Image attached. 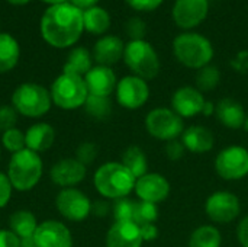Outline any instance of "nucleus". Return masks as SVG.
Wrapping results in <instances>:
<instances>
[{
	"label": "nucleus",
	"mask_w": 248,
	"mask_h": 247,
	"mask_svg": "<svg viewBox=\"0 0 248 247\" xmlns=\"http://www.w3.org/2000/svg\"><path fill=\"white\" fill-rule=\"evenodd\" d=\"M42 39L54 48L73 47L84 31L83 10L70 1L49 6L39 23Z\"/></svg>",
	"instance_id": "1"
},
{
	"label": "nucleus",
	"mask_w": 248,
	"mask_h": 247,
	"mask_svg": "<svg viewBox=\"0 0 248 247\" xmlns=\"http://www.w3.org/2000/svg\"><path fill=\"white\" fill-rule=\"evenodd\" d=\"M135 176L121 162H106L93 175V185L105 199H121L129 197L135 189Z\"/></svg>",
	"instance_id": "2"
},
{
	"label": "nucleus",
	"mask_w": 248,
	"mask_h": 247,
	"mask_svg": "<svg viewBox=\"0 0 248 247\" xmlns=\"http://www.w3.org/2000/svg\"><path fill=\"white\" fill-rule=\"evenodd\" d=\"M12 186L17 192L32 191L42 179L44 162L41 154L23 148L10 156L7 172H6Z\"/></svg>",
	"instance_id": "3"
},
{
	"label": "nucleus",
	"mask_w": 248,
	"mask_h": 247,
	"mask_svg": "<svg viewBox=\"0 0 248 247\" xmlns=\"http://www.w3.org/2000/svg\"><path fill=\"white\" fill-rule=\"evenodd\" d=\"M173 54L185 67L201 70L211 64L215 51L212 42L205 35L198 32H182L173 39Z\"/></svg>",
	"instance_id": "4"
},
{
	"label": "nucleus",
	"mask_w": 248,
	"mask_h": 247,
	"mask_svg": "<svg viewBox=\"0 0 248 247\" xmlns=\"http://www.w3.org/2000/svg\"><path fill=\"white\" fill-rule=\"evenodd\" d=\"M12 106L25 118H42L52 106L49 89L39 83H22L12 95Z\"/></svg>",
	"instance_id": "5"
},
{
	"label": "nucleus",
	"mask_w": 248,
	"mask_h": 247,
	"mask_svg": "<svg viewBox=\"0 0 248 247\" xmlns=\"http://www.w3.org/2000/svg\"><path fill=\"white\" fill-rule=\"evenodd\" d=\"M49 93L52 105L62 111H76L83 108L89 98L84 77L70 73H61L52 82Z\"/></svg>",
	"instance_id": "6"
},
{
	"label": "nucleus",
	"mask_w": 248,
	"mask_h": 247,
	"mask_svg": "<svg viewBox=\"0 0 248 247\" xmlns=\"http://www.w3.org/2000/svg\"><path fill=\"white\" fill-rule=\"evenodd\" d=\"M124 61L134 76L144 80H153L158 76L161 63L155 48L145 39L129 41L125 45Z\"/></svg>",
	"instance_id": "7"
},
{
	"label": "nucleus",
	"mask_w": 248,
	"mask_h": 247,
	"mask_svg": "<svg viewBox=\"0 0 248 247\" xmlns=\"http://www.w3.org/2000/svg\"><path fill=\"white\" fill-rule=\"evenodd\" d=\"M145 128L151 137L167 143L182 137L185 122L170 108H154L145 116Z\"/></svg>",
	"instance_id": "8"
},
{
	"label": "nucleus",
	"mask_w": 248,
	"mask_h": 247,
	"mask_svg": "<svg viewBox=\"0 0 248 247\" xmlns=\"http://www.w3.org/2000/svg\"><path fill=\"white\" fill-rule=\"evenodd\" d=\"M55 207L60 215L71 223H81L92 214L90 198L77 188L61 189L55 197Z\"/></svg>",
	"instance_id": "9"
},
{
	"label": "nucleus",
	"mask_w": 248,
	"mask_h": 247,
	"mask_svg": "<svg viewBox=\"0 0 248 247\" xmlns=\"http://www.w3.org/2000/svg\"><path fill=\"white\" fill-rule=\"evenodd\" d=\"M215 170L224 181H241L248 176V150L243 146L222 148L215 159Z\"/></svg>",
	"instance_id": "10"
},
{
	"label": "nucleus",
	"mask_w": 248,
	"mask_h": 247,
	"mask_svg": "<svg viewBox=\"0 0 248 247\" xmlns=\"http://www.w3.org/2000/svg\"><path fill=\"white\" fill-rule=\"evenodd\" d=\"M205 213L212 223L230 224L241 213L240 198L228 191H218L208 197L205 202Z\"/></svg>",
	"instance_id": "11"
},
{
	"label": "nucleus",
	"mask_w": 248,
	"mask_h": 247,
	"mask_svg": "<svg viewBox=\"0 0 248 247\" xmlns=\"http://www.w3.org/2000/svg\"><path fill=\"white\" fill-rule=\"evenodd\" d=\"M116 102L128 111H137L142 108L150 99V86L147 80L129 74L122 77L115 89Z\"/></svg>",
	"instance_id": "12"
},
{
	"label": "nucleus",
	"mask_w": 248,
	"mask_h": 247,
	"mask_svg": "<svg viewBox=\"0 0 248 247\" xmlns=\"http://www.w3.org/2000/svg\"><path fill=\"white\" fill-rule=\"evenodd\" d=\"M209 13V0H176L171 9L174 23L185 31L199 26Z\"/></svg>",
	"instance_id": "13"
},
{
	"label": "nucleus",
	"mask_w": 248,
	"mask_h": 247,
	"mask_svg": "<svg viewBox=\"0 0 248 247\" xmlns=\"http://www.w3.org/2000/svg\"><path fill=\"white\" fill-rule=\"evenodd\" d=\"M32 239L36 247H73L74 243L70 229L58 220L39 223Z\"/></svg>",
	"instance_id": "14"
},
{
	"label": "nucleus",
	"mask_w": 248,
	"mask_h": 247,
	"mask_svg": "<svg viewBox=\"0 0 248 247\" xmlns=\"http://www.w3.org/2000/svg\"><path fill=\"white\" fill-rule=\"evenodd\" d=\"M87 166L80 163L76 157H65L55 162L49 170V179L61 189L76 188L86 179Z\"/></svg>",
	"instance_id": "15"
},
{
	"label": "nucleus",
	"mask_w": 248,
	"mask_h": 247,
	"mask_svg": "<svg viewBox=\"0 0 248 247\" xmlns=\"http://www.w3.org/2000/svg\"><path fill=\"white\" fill-rule=\"evenodd\" d=\"M170 182L161 173H147L137 179L135 182V195L140 201L151 202L158 205L164 202L170 195Z\"/></svg>",
	"instance_id": "16"
},
{
	"label": "nucleus",
	"mask_w": 248,
	"mask_h": 247,
	"mask_svg": "<svg viewBox=\"0 0 248 247\" xmlns=\"http://www.w3.org/2000/svg\"><path fill=\"white\" fill-rule=\"evenodd\" d=\"M206 99L203 93L193 86H182L171 96V109L180 118H195L202 114Z\"/></svg>",
	"instance_id": "17"
},
{
	"label": "nucleus",
	"mask_w": 248,
	"mask_h": 247,
	"mask_svg": "<svg viewBox=\"0 0 248 247\" xmlns=\"http://www.w3.org/2000/svg\"><path fill=\"white\" fill-rule=\"evenodd\" d=\"M84 82L89 90V95L109 98L118 84V79L112 67L106 66H93L90 71L84 76Z\"/></svg>",
	"instance_id": "18"
},
{
	"label": "nucleus",
	"mask_w": 248,
	"mask_h": 247,
	"mask_svg": "<svg viewBox=\"0 0 248 247\" xmlns=\"http://www.w3.org/2000/svg\"><path fill=\"white\" fill-rule=\"evenodd\" d=\"M142 236L132 221H115L106 233V247H142Z\"/></svg>",
	"instance_id": "19"
},
{
	"label": "nucleus",
	"mask_w": 248,
	"mask_h": 247,
	"mask_svg": "<svg viewBox=\"0 0 248 247\" xmlns=\"http://www.w3.org/2000/svg\"><path fill=\"white\" fill-rule=\"evenodd\" d=\"M125 44L116 35H103L93 47V60L97 66L110 67L124 58Z\"/></svg>",
	"instance_id": "20"
},
{
	"label": "nucleus",
	"mask_w": 248,
	"mask_h": 247,
	"mask_svg": "<svg viewBox=\"0 0 248 247\" xmlns=\"http://www.w3.org/2000/svg\"><path fill=\"white\" fill-rule=\"evenodd\" d=\"M180 140L186 151L193 154H206L215 146V135L205 125H190L185 128Z\"/></svg>",
	"instance_id": "21"
},
{
	"label": "nucleus",
	"mask_w": 248,
	"mask_h": 247,
	"mask_svg": "<svg viewBox=\"0 0 248 247\" xmlns=\"http://www.w3.org/2000/svg\"><path fill=\"white\" fill-rule=\"evenodd\" d=\"M55 128L48 122H35L25 131L26 148L41 154L49 150L55 143Z\"/></svg>",
	"instance_id": "22"
},
{
	"label": "nucleus",
	"mask_w": 248,
	"mask_h": 247,
	"mask_svg": "<svg viewBox=\"0 0 248 247\" xmlns=\"http://www.w3.org/2000/svg\"><path fill=\"white\" fill-rule=\"evenodd\" d=\"M215 114H217V118L221 122V125H224L225 128H230V130L243 128L246 116H247L244 106L232 98L221 99L215 106Z\"/></svg>",
	"instance_id": "23"
},
{
	"label": "nucleus",
	"mask_w": 248,
	"mask_h": 247,
	"mask_svg": "<svg viewBox=\"0 0 248 247\" xmlns=\"http://www.w3.org/2000/svg\"><path fill=\"white\" fill-rule=\"evenodd\" d=\"M38 224L35 214L29 210H17L9 217V230H12L20 240L32 239Z\"/></svg>",
	"instance_id": "24"
},
{
	"label": "nucleus",
	"mask_w": 248,
	"mask_h": 247,
	"mask_svg": "<svg viewBox=\"0 0 248 247\" xmlns=\"http://www.w3.org/2000/svg\"><path fill=\"white\" fill-rule=\"evenodd\" d=\"M92 67H93L92 52L84 47H76L74 49L70 51L64 63L62 73H70V74H77V76L84 77L90 71Z\"/></svg>",
	"instance_id": "25"
},
{
	"label": "nucleus",
	"mask_w": 248,
	"mask_h": 247,
	"mask_svg": "<svg viewBox=\"0 0 248 247\" xmlns=\"http://www.w3.org/2000/svg\"><path fill=\"white\" fill-rule=\"evenodd\" d=\"M20 58V47L15 36L0 32V73L13 70Z\"/></svg>",
	"instance_id": "26"
},
{
	"label": "nucleus",
	"mask_w": 248,
	"mask_h": 247,
	"mask_svg": "<svg viewBox=\"0 0 248 247\" xmlns=\"http://www.w3.org/2000/svg\"><path fill=\"white\" fill-rule=\"evenodd\" d=\"M83 25L84 31L93 35H103L110 28V15L106 9L93 6L83 10Z\"/></svg>",
	"instance_id": "27"
},
{
	"label": "nucleus",
	"mask_w": 248,
	"mask_h": 247,
	"mask_svg": "<svg viewBox=\"0 0 248 247\" xmlns=\"http://www.w3.org/2000/svg\"><path fill=\"white\" fill-rule=\"evenodd\" d=\"M121 163L135 176V179L148 173V159L145 151L138 146H129L124 153Z\"/></svg>",
	"instance_id": "28"
},
{
	"label": "nucleus",
	"mask_w": 248,
	"mask_h": 247,
	"mask_svg": "<svg viewBox=\"0 0 248 247\" xmlns=\"http://www.w3.org/2000/svg\"><path fill=\"white\" fill-rule=\"evenodd\" d=\"M222 236L219 230L211 224L195 229L189 237V247H221Z\"/></svg>",
	"instance_id": "29"
},
{
	"label": "nucleus",
	"mask_w": 248,
	"mask_h": 247,
	"mask_svg": "<svg viewBox=\"0 0 248 247\" xmlns=\"http://www.w3.org/2000/svg\"><path fill=\"white\" fill-rule=\"evenodd\" d=\"M84 111L86 114L96 119V121H103L110 116L112 114V102L110 98H103V96H93L89 95L86 103H84Z\"/></svg>",
	"instance_id": "30"
},
{
	"label": "nucleus",
	"mask_w": 248,
	"mask_h": 247,
	"mask_svg": "<svg viewBox=\"0 0 248 247\" xmlns=\"http://www.w3.org/2000/svg\"><path fill=\"white\" fill-rule=\"evenodd\" d=\"M221 82V71L217 66L208 64L196 73V87L203 92H211L218 87Z\"/></svg>",
	"instance_id": "31"
},
{
	"label": "nucleus",
	"mask_w": 248,
	"mask_h": 247,
	"mask_svg": "<svg viewBox=\"0 0 248 247\" xmlns=\"http://www.w3.org/2000/svg\"><path fill=\"white\" fill-rule=\"evenodd\" d=\"M157 220H158V207L155 204L137 201L132 223H135L138 227H141V226H147V224H155Z\"/></svg>",
	"instance_id": "32"
},
{
	"label": "nucleus",
	"mask_w": 248,
	"mask_h": 247,
	"mask_svg": "<svg viewBox=\"0 0 248 247\" xmlns=\"http://www.w3.org/2000/svg\"><path fill=\"white\" fill-rule=\"evenodd\" d=\"M1 146L4 150H7L9 153L15 154L23 148H26V143H25V132L22 130H19L17 127L7 130L1 134Z\"/></svg>",
	"instance_id": "33"
},
{
	"label": "nucleus",
	"mask_w": 248,
	"mask_h": 247,
	"mask_svg": "<svg viewBox=\"0 0 248 247\" xmlns=\"http://www.w3.org/2000/svg\"><path fill=\"white\" fill-rule=\"evenodd\" d=\"M135 205H137V201H132L129 197L116 199L112 208L115 221H132Z\"/></svg>",
	"instance_id": "34"
},
{
	"label": "nucleus",
	"mask_w": 248,
	"mask_h": 247,
	"mask_svg": "<svg viewBox=\"0 0 248 247\" xmlns=\"http://www.w3.org/2000/svg\"><path fill=\"white\" fill-rule=\"evenodd\" d=\"M97 146L94 144V143H92V141H84V143H81L78 147H77V150H76V159L80 162V163H83L84 166H89V165H92L94 160H96V157H97Z\"/></svg>",
	"instance_id": "35"
},
{
	"label": "nucleus",
	"mask_w": 248,
	"mask_h": 247,
	"mask_svg": "<svg viewBox=\"0 0 248 247\" xmlns=\"http://www.w3.org/2000/svg\"><path fill=\"white\" fill-rule=\"evenodd\" d=\"M125 32L129 36V41H137V39H144L145 33H147V25L145 22L138 17H129L126 25H125Z\"/></svg>",
	"instance_id": "36"
},
{
	"label": "nucleus",
	"mask_w": 248,
	"mask_h": 247,
	"mask_svg": "<svg viewBox=\"0 0 248 247\" xmlns=\"http://www.w3.org/2000/svg\"><path fill=\"white\" fill-rule=\"evenodd\" d=\"M19 114L12 105H1L0 106V132L3 134L7 130H12L17 124Z\"/></svg>",
	"instance_id": "37"
},
{
	"label": "nucleus",
	"mask_w": 248,
	"mask_h": 247,
	"mask_svg": "<svg viewBox=\"0 0 248 247\" xmlns=\"http://www.w3.org/2000/svg\"><path fill=\"white\" fill-rule=\"evenodd\" d=\"M164 153H166V157L171 162H179L185 157L186 154V148L182 143L180 138H176V140H171V141H167L166 143V147H164Z\"/></svg>",
	"instance_id": "38"
},
{
	"label": "nucleus",
	"mask_w": 248,
	"mask_h": 247,
	"mask_svg": "<svg viewBox=\"0 0 248 247\" xmlns=\"http://www.w3.org/2000/svg\"><path fill=\"white\" fill-rule=\"evenodd\" d=\"M13 186L7 178L6 173L0 172V210L7 207V204L10 202L12 199V195H13Z\"/></svg>",
	"instance_id": "39"
},
{
	"label": "nucleus",
	"mask_w": 248,
	"mask_h": 247,
	"mask_svg": "<svg viewBox=\"0 0 248 247\" xmlns=\"http://www.w3.org/2000/svg\"><path fill=\"white\" fill-rule=\"evenodd\" d=\"M128 6L138 12H153L161 6L164 0H125Z\"/></svg>",
	"instance_id": "40"
},
{
	"label": "nucleus",
	"mask_w": 248,
	"mask_h": 247,
	"mask_svg": "<svg viewBox=\"0 0 248 247\" xmlns=\"http://www.w3.org/2000/svg\"><path fill=\"white\" fill-rule=\"evenodd\" d=\"M0 247H22V240L9 229L0 230Z\"/></svg>",
	"instance_id": "41"
},
{
	"label": "nucleus",
	"mask_w": 248,
	"mask_h": 247,
	"mask_svg": "<svg viewBox=\"0 0 248 247\" xmlns=\"http://www.w3.org/2000/svg\"><path fill=\"white\" fill-rule=\"evenodd\" d=\"M237 239L241 247H248V215L244 217L237 227Z\"/></svg>",
	"instance_id": "42"
},
{
	"label": "nucleus",
	"mask_w": 248,
	"mask_h": 247,
	"mask_svg": "<svg viewBox=\"0 0 248 247\" xmlns=\"http://www.w3.org/2000/svg\"><path fill=\"white\" fill-rule=\"evenodd\" d=\"M138 229L141 231V236H142L144 242H153V240H155L158 237L157 224H147V226H141Z\"/></svg>",
	"instance_id": "43"
},
{
	"label": "nucleus",
	"mask_w": 248,
	"mask_h": 247,
	"mask_svg": "<svg viewBox=\"0 0 248 247\" xmlns=\"http://www.w3.org/2000/svg\"><path fill=\"white\" fill-rule=\"evenodd\" d=\"M109 204L103 199L97 202H92V214L96 217H106L109 214Z\"/></svg>",
	"instance_id": "44"
},
{
	"label": "nucleus",
	"mask_w": 248,
	"mask_h": 247,
	"mask_svg": "<svg viewBox=\"0 0 248 247\" xmlns=\"http://www.w3.org/2000/svg\"><path fill=\"white\" fill-rule=\"evenodd\" d=\"M70 3L74 4L76 7H78L80 10H86L93 6H97L99 0H70Z\"/></svg>",
	"instance_id": "45"
},
{
	"label": "nucleus",
	"mask_w": 248,
	"mask_h": 247,
	"mask_svg": "<svg viewBox=\"0 0 248 247\" xmlns=\"http://www.w3.org/2000/svg\"><path fill=\"white\" fill-rule=\"evenodd\" d=\"M215 112V106H214V103L212 102H205V106H203V111H202V114L205 115V116H209V115H212Z\"/></svg>",
	"instance_id": "46"
},
{
	"label": "nucleus",
	"mask_w": 248,
	"mask_h": 247,
	"mask_svg": "<svg viewBox=\"0 0 248 247\" xmlns=\"http://www.w3.org/2000/svg\"><path fill=\"white\" fill-rule=\"evenodd\" d=\"M44 3H48L49 6H54V4H61V3H67L70 0H42Z\"/></svg>",
	"instance_id": "47"
},
{
	"label": "nucleus",
	"mask_w": 248,
	"mask_h": 247,
	"mask_svg": "<svg viewBox=\"0 0 248 247\" xmlns=\"http://www.w3.org/2000/svg\"><path fill=\"white\" fill-rule=\"evenodd\" d=\"M22 247H36L33 243V239H26V240H22Z\"/></svg>",
	"instance_id": "48"
},
{
	"label": "nucleus",
	"mask_w": 248,
	"mask_h": 247,
	"mask_svg": "<svg viewBox=\"0 0 248 247\" xmlns=\"http://www.w3.org/2000/svg\"><path fill=\"white\" fill-rule=\"evenodd\" d=\"M9 3H12V4H16V6H20V4H26V3H29L31 0H7Z\"/></svg>",
	"instance_id": "49"
},
{
	"label": "nucleus",
	"mask_w": 248,
	"mask_h": 247,
	"mask_svg": "<svg viewBox=\"0 0 248 247\" xmlns=\"http://www.w3.org/2000/svg\"><path fill=\"white\" fill-rule=\"evenodd\" d=\"M243 130H244V131L248 134V114H247V116H246V121H244V127H243Z\"/></svg>",
	"instance_id": "50"
},
{
	"label": "nucleus",
	"mask_w": 248,
	"mask_h": 247,
	"mask_svg": "<svg viewBox=\"0 0 248 247\" xmlns=\"http://www.w3.org/2000/svg\"><path fill=\"white\" fill-rule=\"evenodd\" d=\"M0 159H1V148H0Z\"/></svg>",
	"instance_id": "51"
}]
</instances>
